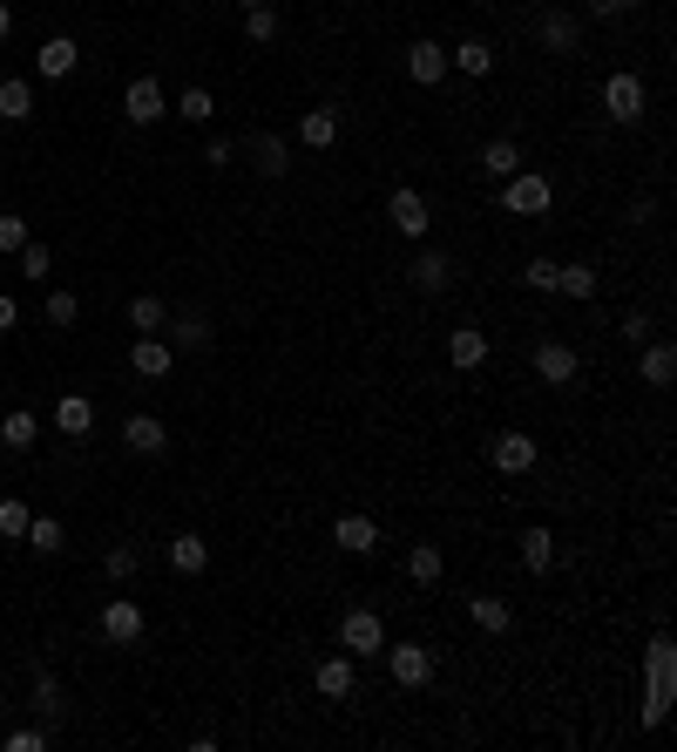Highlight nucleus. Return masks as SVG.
<instances>
[{
  "instance_id": "f257e3e1",
  "label": "nucleus",
  "mask_w": 677,
  "mask_h": 752,
  "mask_svg": "<svg viewBox=\"0 0 677 752\" xmlns=\"http://www.w3.org/2000/svg\"><path fill=\"white\" fill-rule=\"evenodd\" d=\"M644 671H651V692H644V732H657V726H664V711H670V671H677V658H670V638H664V630L651 638Z\"/></svg>"
},
{
  "instance_id": "f03ea898",
  "label": "nucleus",
  "mask_w": 677,
  "mask_h": 752,
  "mask_svg": "<svg viewBox=\"0 0 677 752\" xmlns=\"http://www.w3.org/2000/svg\"><path fill=\"white\" fill-rule=\"evenodd\" d=\"M644 109H651V96H644V82H636L630 68L603 82V115H610L617 130H636V123H644Z\"/></svg>"
},
{
  "instance_id": "7ed1b4c3",
  "label": "nucleus",
  "mask_w": 677,
  "mask_h": 752,
  "mask_svg": "<svg viewBox=\"0 0 677 752\" xmlns=\"http://www.w3.org/2000/svg\"><path fill=\"white\" fill-rule=\"evenodd\" d=\"M529 367H535L542 386H576V380H583V352H576L569 339H542V346L529 352Z\"/></svg>"
},
{
  "instance_id": "20e7f679",
  "label": "nucleus",
  "mask_w": 677,
  "mask_h": 752,
  "mask_svg": "<svg viewBox=\"0 0 677 752\" xmlns=\"http://www.w3.org/2000/svg\"><path fill=\"white\" fill-rule=\"evenodd\" d=\"M555 204V190H549V177H535V170H515L508 183H501V211H515V217H542Z\"/></svg>"
},
{
  "instance_id": "39448f33",
  "label": "nucleus",
  "mask_w": 677,
  "mask_h": 752,
  "mask_svg": "<svg viewBox=\"0 0 677 752\" xmlns=\"http://www.w3.org/2000/svg\"><path fill=\"white\" fill-rule=\"evenodd\" d=\"M339 651H352V658H380V651H386V624H380V610H346V617H339Z\"/></svg>"
},
{
  "instance_id": "423d86ee",
  "label": "nucleus",
  "mask_w": 677,
  "mask_h": 752,
  "mask_svg": "<svg viewBox=\"0 0 677 752\" xmlns=\"http://www.w3.org/2000/svg\"><path fill=\"white\" fill-rule=\"evenodd\" d=\"M380 658H386V671H393V685H400V692L433 685V651L427 644H386Z\"/></svg>"
},
{
  "instance_id": "0eeeda50",
  "label": "nucleus",
  "mask_w": 677,
  "mask_h": 752,
  "mask_svg": "<svg viewBox=\"0 0 677 752\" xmlns=\"http://www.w3.org/2000/svg\"><path fill=\"white\" fill-rule=\"evenodd\" d=\"M123 115H129L136 130L163 123V115H170V96H163V82H156V75H136V82L123 89Z\"/></svg>"
},
{
  "instance_id": "6e6552de",
  "label": "nucleus",
  "mask_w": 677,
  "mask_h": 752,
  "mask_svg": "<svg viewBox=\"0 0 677 752\" xmlns=\"http://www.w3.org/2000/svg\"><path fill=\"white\" fill-rule=\"evenodd\" d=\"M386 224L400 231V237H414V245H420V237H427V224H433V211H427V197H420L414 183H400V190L386 197Z\"/></svg>"
},
{
  "instance_id": "1a4fd4ad",
  "label": "nucleus",
  "mask_w": 677,
  "mask_h": 752,
  "mask_svg": "<svg viewBox=\"0 0 677 752\" xmlns=\"http://www.w3.org/2000/svg\"><path fill=\"white\" fill-rule=\"evenodd\" d=\"M143 604H129V597H115V604H102V617H95V630H102V638L109 644H136L143 638Z\"/></svg>"
},
{
  "instance_id": "9d476101",
  "label": "nucleus",
  "mask_w": 677,
  "mask_h": 752,
  "mask_svg": "<svg viewBox=\"0 0 677 752\" xmlns=\"http://www.w3.org/2000/svg\"><path fill=\"white\" fill-rule=\"evenodd\" d=\"M129 367H136V380H163V373L177 367V352H170V339H163V333H136Z\"/></svg>"
},
{
  "instance_id": "9b49d317",
  "label": "nucleus",
  "mask_w": 677,
  "mask_h": 752,
  "mask_svg": "<svg viewBox=\"0 0 677 752\" xmlns=\"http://www.w3.org/2000/svg\"><path fill=\"white\" fill-rule=\"evenodd\" d=\"M170 352H204L211 339H217V326H211V312H170Z\"/></svg>"
},
{
  "instance_id": "f8f14e48",
  "label": "nucleus",
  "mask_w": 677,
  "mask_h": 752,
  "mask_svg": "<svg viewBox=\"0 0 677 752\" xmlns=\"http://www.w3.org/2000/svg\"><path fill=\"white\" fill-rule=\"evenodd\" d=\"M535 42H542V55H576L583 48V21L576 14H542V27H535Z\"/></svg>"
},
{
  "instance_id": "ddd939ff",
  "label": "nucleus",
  "mask_w": 677,
  "mask_h": 752,
  "mask_svg": "<svg viewBox=\"0 0 677 752\" xmlns=\"http://www.w3.org/2000/svg\"><path fill=\"white\" fill-rule=\"evenodd\" d=\"M407 279H414V292H448L454 285V258L448 251H414V265H407Z\"/></svg>"
},
{
  "instance_id": "4468645a",
  "label": "nucleus",
  "mask_w": 677,
  "mask_h": 752,
  "mask_svg": "<svg viewBox=\"0 0 677 752\" xmlns=\"http://www.w3.org/2000/svg\"><path fill=\"white\" fill-rule=\"evenodd\" d=\"M123 448H129V454H149V461H156V454L170 448V427L156 420V414H129V420H123Z\"/></svg>"
},
{
  "instance_id": "2eb2a0df",
  "label": "nucleus",
  "mask_w": 677,
  "mask_h": 752,
  "mask_svg": "<svg viewBox=\"0 0 677 752\" xmlns=\"http://www.w3.org/2000/svg\"><path fill=\"white\" fill-rule=\"evenodd\" d=\"M488 454H495V468H501V474H529V468L542 461L535 434H495V448H488Z\"/></svg>"
},
{
  "instance_id": "dca6fc26",
  "label": "nucleus",
  "mask_w": 677,
  "mask_h": 752,
  "mask_svg": "<svg viewBox=\"0 0 677 752\" xmlns=\"http://www.w3.org/2000/svg\"><path fill=\"white\" fill-rule=\"evenodd\" d=\"M448 360H454V373H482V367H488V333H482V326H454Z\"/></svg>"
},
{
  "instance_id": "f3484780",
  "label": "nucleus",
  "mask_w": 677,
  "mask_h": 752,
  "mask_svg": "<svg viewBox=\"0 0 677 752\" xmlns=\"http://www.w3.org/2000/svg\"><path fill=\"white\" fill-rule=\"evenodd\" d=\"M407 75H414L420 89H433V82H448V48H441V42H427V34H420V42L407 48Z\"/></svg>"
},
{
  "instance_id": "a211bd4d",
  "label": "nucleus",
  "mask_w": 677,
  "mask_h": 752,
  "mask_svg": "<svg viewBox=\"0 0 677 752\" xmlns=\"http://www.w3.org/2000/svg\"><path fill=\"white\" fill-rule=\"evenodd\" d=\"M251 164H258V177H271V183H278V177L292 170V143L278 136V130H258V136H251Z\"/></svg>"
},
{
  "instance_id": "6ab92c4d",
  "label": "nucleus",
  "mask_w": 677,
  "mask_h": 752,
  "mask_svg": "<svg viewBox=\"0 0 677 752\" xmlns=\"http://www.w3.org/2000/svg\"><path fill=\"white\" fill-rule=\"evenodd\" d=\"M170 570H177V576H204V570H211V542L196 536V529H177V536H170Z\"/></svg>"
},
{
  "instance_id": "aec40b11",
  "label": "nucleus",
  "mask_w": 677,
  "mask_h": 752,
  "mask_svg": "<svg viewBox=\"0 0 677 752\" xmlns=\"http://www.w3.org/2000/svg\"><path fill=\"white\" fill-rule=\"evenodd\" d=\"M312 692H318V698H352V651L318 658V664H312Z\"/></svg>"
},
{
  "instance_id": "412c9836",
  "label": "nucleus",
  "mask_w": 677,
  "mask_h": 752,
  "mask_svg": "<svg viewBox=\"0 0 677 752\" xmlns=\"http://www.w3.org/2000/svg\"><path fill=\"white\" fill-rule=\"evenodd\" d=\"M670 373H677V352L664 346V339H644V346H636V380H644V386H670Z\"/></svg>"
},
{
  "instance_id": "4be33fe9",
  "label": "nucleus",
  "mask_w": 677,
  "mask_h": 752,
  "mask_svg": "<svg viewBox=\"0 0 677 752\" xmlns=\"http://www.w3.org/2000/svg\"><path fill=\"white\" fill-rule=\"evenodd\" d=\"M332 542L346 549V557H373V549H380V523L373 516H339L332 523Z\"/></svg>"
},
{
  "instance_id": "5701e85b",
  "label": "nucleus",
  "mask_w": 677,
  "mask_h": 752,
  "mask_svg": "<svg viewBox=\"0 0 677 752\" xmlns=\"http://www.w3.org/2000/svg\"><path fill=\"white\" fill-rule=\"evenodd\" d=\"M298 143H305L312 156H326V149L339 143V109H305V115H298Z\"/></svg>"
},
{
  "instance_id": "b1692460",
  "label": "nucleus",
  "mask_w": 677,
  "mask_h": 752,
  "mask_svg": "<svg viewBox=\"0 0 677 752\" xmlns=\"http://www.w3.org/2000/svg\"><path fill=\"white\" fill-rule=\"evenodd\" d=\"M474 164H482L495 183H508L515 170H529V164H522V143H515V136H495V143H482V156H474Z\"/></svg>"
},
{
  "instance_id": "393cba45",
  "label": "nucleus",
  "mask_w": 677,
  "mask_h": 752,
  "mask_svg": "<svg viewBox=\"0 0 677 752\" xmlns=\"http://www.w3.org/2000/svg\"><path fill=\"white\" fill-rule=\"evenodd\" d=\"M34 61H42V82H61V75H75V68H82V48H75L68 34H48Z\"/></svg>"
},
{
  "instance_id": "a878e982",
  "label": "nucleus",
  "mask_w": 677,
  "mask_h": 752,
  "mask_svg": "<svg viewBox=\"0 0 677 752\" xmlns=\"http://www.w3.org/2000/svg\"><path fill=\"white\" fill-rule=\"evenodd\" d=\"M407 576H414L420 590H433V583H441V576H448L441 542H414V549H407Z\"/></svg>"
},
{
  "instance_id": "bb28decb",
  "label": "nucleus",
  "mask_w": 677,
  "mask_h": 752,
  "mask_svg": "<svg viewBox=\"0 0 677 752\" xmlns=\"http://www.w3.org/2000/svg\"><path fill=\"white\" fill-rule=\"evenodd\" d=\"M448 68H461V75H474V82H482V75L495 68V48L482 42V34H467V42H454V48H448Z\"/></svg>"
},
{
  "instance_id": "cd10ccee",
  "label": "nucleus",
  "mask_w": 677,
  "mask_h": 752,
  "mask_svg": "<svg viewBox=\"0 0 677 752\" xmlns=\"http://www.w3.org/2000/svg\"><path fill=\"white\" fill-rule=\"evenodd\" d=\"M467 617H474V630H488V638H508L515 630V610L501 597H467Z\"/></svg>"
},
{
  "instance_id": "c85d7f7f",
  "label": "nucleus",
  "mask_w": 677,
  "mask_h": 752,
  "mask_svg": "<svg viewBox=\"0 0 677 752\" xmlns=\"http://www.w3.org/2000/svg\"><path fill=\"white\" fill-rule=\"evenodd\" d=\"M34 441H42V420H34L27 407H14L8 420H0V448H8V454H27Z\"/></svg>"
},
{
  "instance_id": "c756f323",
  "label": "nucleus",
  "mask_w": 677,
  "mask_h": 752,
  "mask_svg": "<svg viewBox=\"0 0 677 752\" xmlns=\"http://www.w3.org/2000/svg\"><path fill=\"white\" fill-rule=\"evenodd\" d=\"M34 711H42V726H55L61 711H68V692H61L55 671H34Z\"/></svg>"
},
{
  "instance_id": "7c9ffc66",
  "label": "nucleus",
  "mask_w": 677,
  "mask_h": 752,
  "mask_svg": "<svg viewBox=\"0 0 677 752\" xmlns=\"http://www.w3.org/2000/svg\"><path fill=\"white\" fill-rule=\"evenodd\" d=\"M27 115H34V82L8 75V82H0V123H27Z\"/></svg>"
},
{
  "instance_id": "2f4dec72",
  "label": "nucleus",
  "mask_w": 677,
  "mask_h": 752,
  "mask_svg": "<svg viewBox=\"0 0 677 752\" xmlns=\"http://www.w3.org/2000/svg\"><path fill=\"white\" fill-rule=\"evenodd\" d=\"M55 427H61V434H75V441H82V434L95 427V407L82 401V393H61V401H55Z\"/></svg>"
},
{
  "instance_id": "473e14b6",
  "label": "nucleus",
  "mask_w": 677,
  "mask_h": 752,
  "mask_svg": "<svg viewBox=\"0 0 677 752\" xmlns=\"http://www.w3.org/2000/svg\"><path fill=\"white\" fill-rule=\"evenodd\" d=\"M522 570L529 576H549L555 570V536L549 529H522Z\"/></svg>"
},
{
  "instance_id": "72a5a7b5",
  "label": "nucleus",
  "mask_w": 677,
  "mask_h": 752,
  "mask_svg": "<svg viewBox=\"0 0 677 752\" xmlns=\"http://www.w3.org/2000/svg\"><path fill=\"white\" fill-rule=\"evenodd\" d=\"M21 542H34L42 557H61L68 549V529H61V516H27V536Z\"/></svg>"
},
{
  "instance_id": "f704fd0d",
  "label": "nucleus",
  "mask_w": 677,
  "mask_h": 752,
  "mask_svg": "<svg viewBox=\"0 0 677 752\" xmlns=\"http://www.w3.org/2000/svg\"><path fill=\"white\" fill-rule=\"evenodd\" d=\"M129 326L136 333H163L170 326V305L156 299V292H143V299H129Z\"/></svg>"
},
{
  "instance_id": "c9c22d12",
  "label": "nucleus",
  "mask_w": 677,
  "mask_h": 752,
  "mask_svg": "<svg viewBox=\"0 0 677 752\" xmlns=\"http://www.w3.org/2000/svg\"><path fill=\"white\" fill-rule=\"evenodd\" d=\"M170 115H183V123H196V130H204L211 115H217V102H211V89H183V96L170 102Z\"/></svg>"
},
{
  "instance_id": "e433bc0d",
  "label": "nucleus",
  "mask_w": 677,
  "mask_h": 752,
  "mask_svg": "<svg viewBox=\"0 0 677 752\" xmlns=\"http://www.w3.org/2000/svg\"><path fill=\"white\" fill-rule=\"evenodd\" d=\"M245 42L251 48H271L278 42V8H245Z\"/></svg>"
},
{
  "instance_id": "4c0bfd02",
  "label": "nucleus",
  "mask_w": 677,
  "mask_h": 752,
  "mask_svg": "<svg viewBox=\"0 0 677 752\" xmlns=\"http://www.w3.org/2000/svg\"><path fill=\"white\" fill-rule=\"evenodd\" d=\"M555 292H563V299H596V271L589 265H563V271H555Z\"/></svg>"
},
{
  "instance_id": "58836bf2",
  "label": "nucleus",
  "mask_w": 677,
  "mask_h": 752,
  "mask_svg": "<svg viewBox=\"0 0 677 752\" xmlns=\"http://www.w3.org/2000/svg\"><path fill=\"white\" fill-rule=\"evenodd\" d=\"M42 312H48V326H55V333H68L75 319H82V299H75V292H48Z\"/></svg>"
},
{
  "instance_id": "ea45409f",
  "label": "nucleus",
  "mask_w": 677,
  "mask_h": 752,
  "mask_svg": "<svg viewBox=\"0 0 677 752\" xmlns=\"http://www.w3.org/2000/svg\"><path fill=\"white\" fill-rule=\"evenodd\" d=\"M14 258H21V279H34V285H42V279H48V271H55V258H48V245H34V237H27V245H21Z\"/></svg>"
},
{
  "instance_id": "a19ab883",
  "label": "nucleus",
  "mask_w": 677,
  "mask_h": 752,
  "mask_svg": "<svg viewBox=\"0 0 677 752\" xmlns=\"http://www.w3.org/2000/svg\"><path fill=\"white\" fill-rule=\"evenodd\" d=\"M27 516H34V508L8 495V502H0V536H8V542H21V536H27Z\"/></svg>"
},
{
  "instance_id": "79ce46f5",
  "label": "nucleus",
  "mask_w": 677,
  "mask_h": 752,
  "mask_svg": "<svg viewBox=\"0 0 677 752\" xmlns=\"http://www.w3.org/2000/svg\"><path fill=\"white\" fill-rule=\"evenodd\" d=\"M555 271H563L555 258H529V265H522V285H529V292H555Z\"/></svg>"
},
{
  "instance_id": "37998d69",
  "label": "nucleus",
  "mask_w": 677,
  "mask_h": 752,
  "mask_svg": "<svg viewBox=\"0 0 677 752\" xmlns=\"http://www.w3.org/2000/svg\"><path fill=\"white\" fill-rule=\"evenodd\" d=\"M136 563H143V557H136V549H129V542H115V549H109V557H102V570H109L115 583H129V576H136Z\"/></svg>"
},
{
  "instance_id": "c03bdc74",
  "label": "nucleus",
  "mask_w": 677,
  "mask_h": 752,
  "mask_svg": "<svg viewBox=\"0 0 677 752\" xmlns=\"http://www.w3.org/2000/svg\"><path fill=\"white\" fill-rule=\"evenodd\" d=\"M0 745H8V752H42L48 745V726H21V732H8Z\"/></svg>"
},
{
  "instance_id": "a18cd8bd",
  "label": "nucleus",
  "mask_w": 677,
  "mask_h": 752,
  "mask_svg": "<svg viewBox=\"0 0 677 752\" xmlns=\"http://www.w3.org/2000/svg\"><path fill=\"white\" fill-rule=\"evenodd\" d=\"M21 245H27V217H14V211H8V217H0V251L14 258Z\"/></svg>"
},
{
  "instance_id": "49530a36",
  "label": "nucleus",
  "mask_w": 677,
  "mask_h": 752,
  "mask_svg": "<svg viewBox=\"0 0 677 752\" xmlns=\"http://www.w3.org/2000/svg\"><path fill=\"white\" fill-rule=\"evenodd\" d=\"M617 333H623V346H644V339H651V319H644V312H623Z\"/></svg>"
},
{
  "instance_id": "de8ad7c7",
  "label": "nucleus",
  "mask_w": 677,
  "mask_h": 752,
  "mask_svg": "<svg viewBox=\"0 0 677 752\" xmlns=\"http://www.w3.org/2000/svg\"><path fill=\"white\" fill-rule=\"evenodd\" d=\"M630 8H636V0H589V14H596V21H623Z\"/></svg>"
},
{
  "instance_id": "09e8293b",
  "label": "nucleus",
  "mask_w": 677,
  "mask_h": 752,
  "mask_svg": "<svg viewBox=\"0 0 677 752\" xmlns=\"http://www.w3.org/2000/svg\"><path fill=\"white\" fill-rule=\"evenodd\" d=\"M14 326H21V305H14V299H8V292H0V339H8V333H14Z\"/></svg>"
},
{
  "instance_id": "8fccbe9b",
  "label": "nucleus",
  "mask_w": 677,
  "mask_h": 752,
  "mask_svg": "<svg viewBox=\"0 0 677 752\" xmlns=\"http://www.w3.org/2000/svg\"><path fill=\"white\" fill-rule=\"evenodd\" d=\"M204 164H211V170H224V164H230V143H224V136H211V143H204Z\"/></svg>"
},
{
  "instance_id": "3c124183",
  "label": "nucleus",
  "mask_w": 677,
  "mask_h": 752,
  "mask_svg": "<svg viewBox=\"0 0 677 752\" xmlns=\"http://www.w3.org/2000/svg\"><path fill=\"white\" fill-rule=\"evenodd\" d=\"M8 34H14V8H8V0H0V42H8Z\"/></svg>"
},
{
  "instance_id": "603ef678",
  "label": "nucleus",
  "mask_w": 677,
  "mask_h": 752,
  "mask_svg": "<svg viewBox=\"0 0 677 752\" xmlns=\"http://www.w3.org/2000/svg\"><path fill=\"white\" fill-rule=\"evenodd\" d=\"M237 8H271V0H237Z\"/></svg>"
}]
</instances>
